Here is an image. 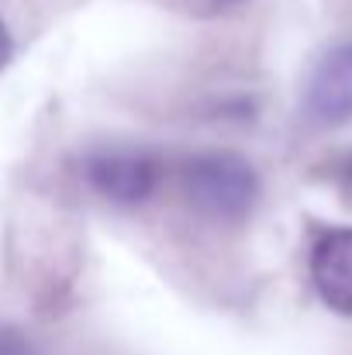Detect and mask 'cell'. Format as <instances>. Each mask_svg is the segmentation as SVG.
<instances>
[{
  "mask_svg": "<svg viewBox=\"0 0 352 355\" xmlns=\"http://www.w3.org/2000/svg\"><path fill=\"white\" fill-rule=\"evenodd\" d=\"M87 183L111 204H142L152 197L159 169L152 155L135 148H104L87 159Z\"/></svg>",
  "mask_w": 352,
  "mask_h": 355,
  "instance_id": "cell-2",
  "label": "cell"
},
{
  "mask_svg": "<svg viewBox=\"0 0 352 355\" xmlns=\"http://www.w3.org/2000/svg\"><path fill=\"white\" fill-rule=\"evenodd\" d=\"M201 3H215V7H232V3H242V0H201Z\"/></svg>",
  "mask_w": 352,
  "mask_h": 355,
  "instance_id": "cell-8",
  "label": "cell"
},
{
  "mask_svg": "<svg viewBox=\"0 0 352 355\" xmlns=\"http://www.w3.org/2000/svg\"><path fill=\"white\" fill-rule=\"evenodd\" d=\"M7 59H10V35H7V28L0 21V69L7 66Z\"/></svg>",
  "mask_w": 352,
  "mask_h": 355,
  "instance_id": "cell-6",
  "label": "cell"
},
{
  "mask_svg": "<svg viewBox=\"0 0 352 355\" xmlns=\"http://www.w3.org/2000/svg\"><path fill=\"white\" fill-rule=\"evenodd\" d=\"M0 355H38V352H35V345L17 328L0 324Z\"/></svg>",
  "mask_w": 352,
  "mask_h": 355,
  "instance_id": "cell-5",
  "label": "cell"
},
{
  "mask_svg": "<svg viewBox=\"0 0 352 355\" xmlns=\"http://www.w3.org/2000/svg\"><path fill=\"white\" fill-rule=\"evenodd\" d=\"M183 193L197 214L221 225H238L259 200V180L242 155L204 152L183 166Z\"/></svg>",
  "mask_w": 352,
  "mask_h": 355,
  "instance_id": "cell-1",
  "label": "cell"
},
{
  "mask_svg": "<svg viewBox=\"0 0 352 355\" xmlns=\"http://www.w3.org/2000/svg\"><path fill=\"white\" fill-rule=\"evenodd\" d=\"M311 283L325 307L352 318V228H332L315 241Z\"/></svg>",
  "mask_w": 352,
  "mask_h": 355,
  "instance_id": "cell-3",
  "label": "cell"
},
{
  "mask_svg": "<svg viewBox=\"0 0 352 355\" xmlns=\"http://www.w3.org/2000/svg\"><path fill=\"white\" fill-rule=\"evenodd\" d=\"M342 193H346V200L352 204V155L346 159V166H342Z\"/></svg>",
  "mask_w": 352,
  "mask_h": 355,
  "instance_id": "cell-7",
  "label": "cell"
},
{
  "mask_svg": "<svg viewBox=\"0 0 352 355\" xmlns=\"http://www.w3.org/2000/svg\"><path fill=\"white\" fill-rule=\"evenodd\" d=\"M308 114L321 124H342L352 118V45L332 49L311 83H308Z\"/></svg>",
  "mask_w": 352,
  "mask_h": 355,
  "instance_id": "cell-4",
  "label": "cell"
}]
</instances>
